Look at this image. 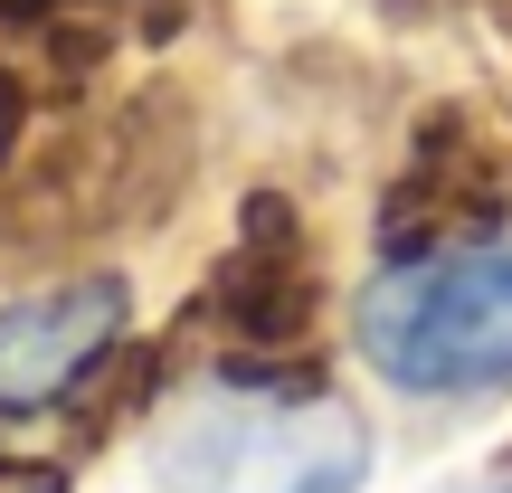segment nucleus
Instances as JSON below:
<instances>
[{
	"mask_svg": "<svg viewBox=\"0 0 512 493\" xmlns=\"http://www.w3.org/2000/svg\"><path fill=\"white\" fill-rule=\"evenodd\" d=\"M503 209H512V162L465 124V114H446V124H427L418 162L389 181L380 256H389V266H418V256L475 247V238L503 228Z\"/></svg>",
	"mask_w": 512,
	"mask_h": 493,
	"instance_id": "obj_3",
	"label": "nucleus"
},
{
	"mask_svg": "<svg viewBox=\"0 0 512 493\" xmlns=\"http://www.w3.org/2000/svg\"><path fill=\"white\" fill-rule=\"evenodd\" d=\"M57 0H0V19H48Z\"/></svg>",
	"mask_w": 512,
	"mask_h": 493,
	"instance_id": "obj_6",
	"label": "nucleus"
},
{
	"mask_svg": "<svg viewBox=\"0 0 512 493\" xmlns=\"http://www.w3.org/2000/svg\"><path fill=\"white\" fill-rule=\"evenodd\" d=\"M124 313H133L124 275H67V285H38L19 304H0V418L57 408L114 351Z\"/></svg>",
	"mask_w": 512,
	"mask_h": 493,
	"instance_id": "obj_4",
	"label": "nucleus"
},
{
	"mask_svg": "<svg viewBox=\"0 0 512 493\" xmlns=\"http://www.w3.org/2000/svg\"><path fill=\"white\" fill-rule=\"evenodd\" d=\"M361 361L408 399H475L512 380V238L389 266L361 294Z\"/></svg>",
	"mask_w": 512,
	"mask_h": 493,
	"instance_id": "obj_2",
	"label": "nucleus"
},
{
	"mask_svg": "<svg viewBox=\"0 0 512 493\" xmlns=\"http://www.w3.org/2000/svg\"><path fill=\"white\" fill-rule=\"evenodd\" d=\"M200 313L247 351H285V342L313 332V256H304V228H294V209L275 200V190L247 200V228H238V247L219 256Z\"/></svg>",
	"mask_w": 512,
	"mask_h": 493,
	"instance_id": "obj_5",
	"label": "nucleus"
},
{
	"mask_svg": "<svg viewBox=\"0 0 512 493\" xmlns=\"http://www.w3.org/2000/svg\"><path fill=\"white\" fill-rule=\"evenodd\" d=\"M162 493H361L370 427L313 380H219L143 446Z\"/></svg>",
	"mask_w": 512,
	"mask_h": 493,
	"instance_id": "obj_1",
	"label": "nucleus"
}]
</instances>
